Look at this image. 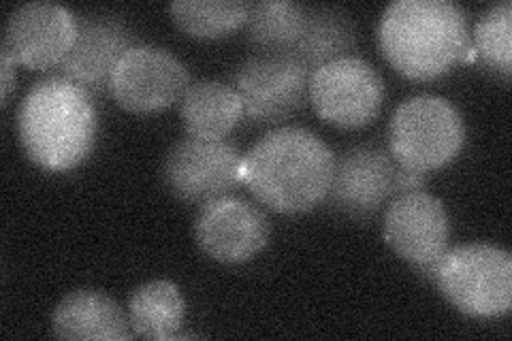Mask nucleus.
I'll return each instance as SVG.
<instances>
[{
    "label": "nucleus",
    "instance_id": "obj_1",
    "mask_svg": "<svg viewBox=\"0 0 512 341\" xmlns=\"http://www.w3.org/2000/svg\"><path fill=\"white\" fill-rule=\"evenodd\" d=\"M335 167L329 145L308 128L284 126L267 133L242 156L239 182L269 209L299 214L325 199Z\"/></svg>",
    "mask_w": 512,
    "mask_h": 341
},
{
    "label": "nucleus",
    "instance_id": "obj_2",
    "mask_svg": "<svg viewBox=\"0 0 512 341\" xmlns=\"http://www.w3.org/2000/svg\"><path fill=\"white\" fill-rule=\"evenodd\" d=\"M380 50L412 79H434L470 50L466 11L451 0H395L380 15Z\"/></svg>",
    "mask_w": 512,
    "mask_h": 341
},
{
    "label": "nucleus",
    "instance_id": "obj_3",
    "mask_svg": "<svg viewBox=\"0 0 512 341\" xmlns=\"http://www.w3.org/2000/svg\"><path fill=\"white\" fill-rule=\"evenodd\" d=\"M18 128L35 165L69 171L88 158L96 139L92 96L60 75L41 79L24 96Z\"/></svg>",
    "mask_w": 512,
    "mask_h": 341
},
{
    "label": "nucleus",
    "instance_id": "obj_4",
    "mask_svg": "<svg viewBox=\"0 0 512 341\" xmlns=\"http://www.w3.org/2000/svg\"><path fill=\"white\" fill-rule=\"evenodd\" d=\"M434 282L459 312L498 318L512 305V256L491 243H463L438 258Z\"/></svg>",
    "mask_w": 512,
    "mask_h": 341
},
{
    "label": "nucleus",
    "instance_id": "obj_5",
    "mask_svg": "<svg viewBox=\"0 0 512 341\" xmlns=\"http://www.w3.org/2000/svg\"><path fill=\"white\" fill-rule=\"evenodd\" d=\"M466 124L442 96L421 94L399 105L389 126V148L397 165L429 173L448 165L463 148Z\"/></svg>",
    "mask_w": 512,
    "mask_h": 341
},
{
    "label": "nucleus",
    "instance_id": "obj_6",
    "mask_svg": "<svg viewBox=\"0 0 512 341\" xmlns=\"http://www.w3.org/2000/svg\"><path fill=\"white\" fill-rule=\"evenodd\" d=\"M252 124H280L306 103L310 71L293 52H256L235 71V84Z\"/></svg>",
    "mask_w": 512,
    "mask_h": 341
},
{
    "label": "nucleus",
    "instance_id": "obj_7",
    "mask_svg": "<svg viewBox=\"0 0 512 341\" xmlns=\"http://www.w3.org/2000/svg\"><path fill=\"white\" fill-rule=\"evenodd\" d=\"M239 167L242 156L233 143L186 137L167 152L163 182L175 199L205 205L233 192Z\"/></svg>",
    "mask_w": 512,
    "mask_h": 341
},
{
    "label": "nucleus",
    "instance_id": "obj_8",
    "mask_svg": "<svg viewBox=\"0 0 512 341\" xmlns=\"http://www.w3.org/2000/svg\"><path fill=\"white\" fill-rule=\"evenodd\" d=\"M384 99L382 77L359 56L333 60L310 75V101L320 118L342 128L376 120Z\"/></svg>",
    "mask_w": 512,
    "mask_h": 341
},
{
    "label": "nucleus",
    "instance_id": "obj_9",
    "mask_svg": "<svg viewBox=\"0 0 512 341\" xmlns=\"http://www.w3.org/2000/svg\"><path fill=\"white\" fill-rule=\"evenodd\" d=\"M397 162L378 145H355L335 158L325 205L335 216L363 222L374 218L395 194Z\"/></svg>",
    "mask_w": 512,
    "mask_h": 341
},
{
    "label": "nucleus",
    "instance_id": "obj_10",
    "mask_svg": "<svg viewBox=\"0 0 512 341\" xmlns=\"http://www.w3.org/2000/svg\"><path fill=\"white\" fill-rule=\"evenodd\" d=\"M186 64L165 47L137 43L116 64L109 92L128 111L152 113L180 101L190 86Z\"/></svg>",
    "mask_w": 512,
    "mask_h": 341
},
{
    "label": "nucleus",
    "instance_id": "obj_11",
    "mask_svg": "<svg viewBox=\"0 0 512 341\" xmlns=\"http://www.w3.org/2000/svg\"><path fill=\"white\" fill-rule=\"evenodd\" d=\"M75 18L77 35L69 54L58 64L60 77L88 94L107 92L116 64L137 45L133 32L122 18L111 13H82Z\"/></svg>",
    "mask_w": 512,
    "mask_h": 341
},
{
    "label": "nucleus",
    "instance_id": "obj_12",
    "mask_svg": "<svg viewBox=\"0 0 512 341\" xmlns=\"http://www.w3.org/2000/svg\"><path fill=\"white\" fill-rule=\"evenodd\" d=\"M199 248L220 263H246L269 239V222L261 207L239 197H220L201 205L195 220Z\"/></svg>",
    "mask_w": 512,
    "mask_h": 341
},
{
    "label": "nucleus",
    "instance_id": "obj_13",
    "mask_svg": "<svg viewBox=\"0 0 512 341\" xmlns=\"http://www.w3.org/2000/svg\"><path fill=\"white\" fill-rule=\"evenodd\" d=\"M451 222L444 203L425 190L397 194L384 216V239L416 267L434 265L448 248Z\"/></svg>",
    "mask_w": 512,
    "mask_h": 341
},
{
    "label": "nucleus",
    "instance_id": "obj_14",
    "mask_svg": "<svg viewBox=\"0 0 512 341\" xmlns=\"http://www.w3.org/2000/svg\"><path fill=\"white\" fill-rule=\"evenodd\" d=\"M77 35V18L56 3H26L15 9L5 26L3 47L18 64L30 69H52L69 54Z\"/></svg>",
    "mask_w": 512,
    "mask_h": 341
},
{
    "label": "nucleus",
    "instance_id": "obj_15",
    "mask_svg": "<svg viewBox=\"0 0 512 341\" xmlns=\"http://www.w3.org/2000/svg\"><path fill=\"white\" fill-rule=\"evenodd\" d=\"M120 305L101 290H75L54 310L52 329L60 339H128L131 331Z\"/></svg>",
    "mask_w": 512,
    "mask_h": 341
},
{
    "label": "nucleus",
    "instance_id": "obj_16",
    "mask_svg": "<svg viewBox=\"0 0 512 341\" xmlns=\"http://www.w3.org/2000/svg\"><path fill=\"white\" fill-rule=\"evenodd\" d=\"M180 116L188 137L218 141L244 118V105L233 86L205 79L186 88L180 99Z\"/></svg>",
    "mask_w": 512,
    "mask_h": 341
},
{
    "label": "nucleus",
    "instance_id": "obj_17",
    "mask_svg": "<svg viewBox=\"0 0 512 341\" xmlns=\"http://www.w3.org/2000/svg\"><path fill=\"white\" fill-rule=\"evenodd\" d=\"M357 47V26L342 7H306L301 35L293 45V54L310 73L325 64L352 56Z\"/></svg>",
    "mask_w": 512,
    "mask_h": 341
},
{
    "label": "nucleus",
    "instance_id": "obj_18",
    "mask_svg": "<svg viewBox=\"0 0 512 341\" xmlns=\"http://www.w3.org/2000/svg\"><path fill=\"white\" fill-rule=\"evenodd\" d=\"M186 305L180 288L167 280L139 286L128 301V322L135 335L146 339H173L184 322Z\"/></svg>",
    "mask_w": 512,
    "mask_h": 341
},
{
    "label": "nucleus",
    "instance_id": "obj_19",
    "mask_svg": "<svg viewBox=\"0 0 512 341\" xmlns=\"http://www.w3.org/2000/svg\"><path fill=\"white\" fill-rule=\"evenodd\" d=\"M303 20H306V5L293 0H261L250 3L246 35L259 52H291L297 43Z\"/></svg>",
    "mask_w": 512,
    "mask_h": 341
},
{
    "label": "nucleus",
    "instance_id": "obj_20",
    "mask_svg": "<svg viewBox=\"0 0 512 341\" xmlns=\"http://www.w3.org/2000/svg\"><path fill=\"white\" fill-rule=\"evenodd\" d=\"M246 0H175L169 5L173 22L199 39L227 37L248 20Z\"/></svg>",
    "mask_w": 512,
    "mask_h": 341
},
{
    "label": "nucleus",
    "instance_id": "obj_21",
    "mask_svg": "<svg viewBox=\"0 0 512 341\" xmlns=\"http://www.w3.org/2000/svg\"><path fill=\"white\" fill-rule=\"evenodd\" d=\"M512 3L504 0L489 7L476 24L474 43L476 54L487 67L502 73L506 79L512 69Z\"/></svg>",
    "mask_w": 512,
    "mask_h": 341
},
{
    "label": "nucleus",
    "instance_id": "obj_22",
    "mask_svg": "<svg viewBox=\"0 0 512 341\" xmlns=\"http://www.w3.org/2000/svg\"><path fill=\"white\" fill-rule=\"evenodd\" d=\"M425 175H427V173H421V171H414V169L397 165V173H395V194L421 190V186L425 184Z\"/></svg>",
    "mask_w": 512,
    "mask_h": 341
},
{
    "label": "nucleus",
    "instance_id": "obj_23",
    "mask_svg": "<svg viewBox=\"0 0 512 341\" xmlns=\"http://www.w3.org/2000/svg\"><path fill=\"white\" fill-rule=\"evenodd\" d=\"M15 58L9 54V50H0V73H3V103H7L9 94L13 90V77H15Z\"/></svg>",
    "mask_w": 512,
    "mask_h": 341
}]
</instances>
